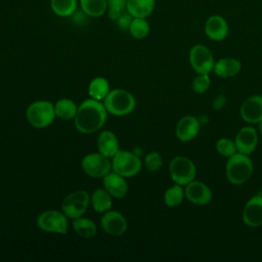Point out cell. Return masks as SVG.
Returning a JSON list of instances; mask_svg holds the SVG:
<instances>
[{"label": "cell", "mask_w": 262, "mask_h": 262, "mask_svg": "<svg viewBox=\"0 0 262 262\" xmlns=\"http://www.w3.org/2000/svg\"><path fill=\"white\" fill-rule=\"evenodd\" d=\"M107 111L100 100L89 98L79 106L75 116V127L83 134H90L99 130L106 121Z\"/></svg>", "instance_id": "obj_1"}, {"label": "cell", "mask_w": 262, "mask_h": 262, "mask_svg": "<svg viewBox=\"0 0 262 262\" xmlns=\"http://www.w3.org/2000/svg\"><path fill=\"white\" fill-rule=\"evenodd\" d=\"M225 173L228 181L232 184L239 185L248 181L253 173V163L249 155L236 152L229 157Z\"/></svg>", "instance_id": "obj_2"}, {"label": "cell", "mask_w": 262, "mask_h": 262, "mask_svg": "<svg viewBox=\"0 0 262 262\" xmlns=\"http://www.w3.org/2000/svg\"><path fill=\"white\" fill-rule=\"evenodd\" d=\"M103 104L111 115L126 116L135 108L136 101L129 91L113 89L103 99Z\"/></svg>", "instance_id": "obj_3"}, {"label": "cell", "mask_w": 262, "mask_h": 262, "mask_svg": "<svg viewBox=\"0 0 262 262\" xmlns=\"http://www.w3.org/2000/svg\"><path fill=\"white\" fill-rule=\"evenodd\" d=\"M55 117L54 105L48 100L35 101L26 111L27 121L35 128H45L51 125Z\"/></svg>", "instance_id": "obj_4"}, {"label": "cell", "mask_w": 262, "mask_h": 262, "mask_svg": "<svg viewBox=\"0 0 262 262\" xmlns=\"http://www.w3.org/2000/svg\"><path fill=\"white\" fill-rule=\"evenodd\" d=\"M141 161L133 152L119 149L112 158V170L123 177H132L141 170Z\"/></svg>", "instance_id": "obj_5"}, {"label": "cell", "mask_w": 262, "mask_h": 262, "mask_svg": "<svg viewBox=\"0 0 262 262\" xmlns=\"http://www.w3.org/2000/svg\"><path fill=\"white\" fill-rule=\"evenodd\" d=\"M169 172L172 180L176 184L186 185L194 180L196 168L190 159L183 156H177L170 162Z\"/></svg>", "instance_id": "obj_6"}, {"label": "cell", "mask_w": 262, "mask_h": 262, "mask_svg": "<svg viewBox=\"0 0 262 262\" xmlns=\"http://www.w3.org/2000/svg\"><path fill=\"white\" fill-rule=\"evenodd\" d=\"M38 227L48 233L66 234L68 232V217L66 214L56 210H47L37 217Z\"/></svg>", "instance_id": "obj_7"}, {"label": "cell", "mask_w": 262, "mask_h": 262, "mask_svg": "<svg viewBox=\"0 0 262 262\" xmlns=\"http://www.w3.org/2000/svg\"><path fill=\"white\" fill-rule=\"evenodd\" d=\"M90 203V196L87 191L80 189L68 194L62 203L61 210L68 218L76 219L84 215Z\"/></svg>", "instance_id": "obj_8"}, {"label": "cell", "mask_w": 262, "mask_h": 262, "mask_svg": "<svg viewBox=\"0 0 262 262\" xmlns=\"http://www.w3.org/2000/svg\"><path fill=\"white\" fill-rule=\"evenodd\" d=\"M83 171L90 177L103 178L111 172L112 162L110 158L98 152H91L86 155L81 162Z\"/></svg>", "instance_id": "obj_9"}, {"label": "cell", "mask_w": 262, "mask_h": 262, "mask_svg": "<svg viewBox=\"0 0 262 262\" xmlns=\"http://www.w3.org/2000/svg\"><path fill=\"white\" fill-rule=\"evenodd\" d=\"M189 62L198 74H209L214 68V57L204 45H194L189 52Z\"/></svg>", "instance_id": "obj_10"}, {"label": "cell", "mask_w": 262, "mask_h": 262, "mask_svg": "<svg viewBox=\"0 0 262 262\" xmlns=\"http://www.w3.org/2000/svg\"><path fill=\"white\" fill-rule=\"evenodd\" d=\"M102 229L114 236L123 234L127 229V221L125 217L118 211L108 210L104 212L100 219Z\"/></svg>", "instance_id": "obj_11"}, {"label": "cell", "mask_w": 262, "mask_h": 262, "mask_svg": "<svg viewBox=\"0 0 262 262\" xmlns=\"http://www.w3.org/2000/svg\"><path fill=\"white\" fill-rule=\"evenodd\" d=\"M185 198L195 205H207L212 201V191L204 182L192 180L185 185Z\"/></svg>", "instance_id": "obj_12"}, {"label": "cell", "mask_w": 262, "mask_h": 262, "mask_svg": "<svg viewBox=\"0 0 262 262\" xmlns=\"http://www.w3.org/2000/svg\"><path fill=\"white\" fill-rule=\"evenodd\" d=\"M243 221L251 227L262 225V194L252 196L246 204L243 211Z\"/></svg>", "instance_id": "obj_13"}, {"label": "cell", "mask_w": 262, "mask_h": 262, "mask_svg": "<svg viewBox=\"0 0 262 262\" xmlns=\"http://www.w3.org/2000/svg\"><path fill=\"white\" fill-rule=\"evenodd\" d=\"M241 116L250 124H259L262 121V96L253 95L247 98L241 106Z\"/></svg>", "instance_id": "obj_14"}, {"label": "cell", "mask_w": 262, "mask_h": 262, "mask_svg": "<svg viewBox=\"0 0 262 262\" xmlns=\"http://www.w3.org/2000/svg\"><path fill=\"white\" fill-rule=\"evenodd\" d=\"M257 142H258L257 132L253 127H250V126L242 128L236 134L234 139L237 152H241L244 155L252 154L257 146Z\"/></svg>", "instance_id": "obj_15"}, {"label": "cell", "mask_w": 262, "mask_h": 262, "mask_svg": "<svg viewBox=\"0 0 262 262\" xmlns=\"http://www.w3.org/2000/svg\"><path fill=\"white\" fill-rule=\"evenodd\" d=\"M200 126L201 123L199 119L193 116H184L178 121L176 125V136L180 141H190L198 135Z\"/></svg>", "instance_id": "obj_16"}, {"label": "cell", "mask_w": 262, "mask_h": 262, "mask_svg": "<svg viewBox=\"0 0 262 262\" xmlns=\"http://www.w3.org/2000/svg\"><path fill=\"white\" fill-rule=\"evenodd\" d=\"M103 188L116 199H123L128 192V184L125 177L116 172H110L103 177Z\"/></svg>", "instance_id": "obj_17"}, {"label": "cell", "mask_w": 262, "mask_h": 262, "mask_svg": "<svg viewBox=\"0 0 262 262\" xmlns=\"http://www.w3.org/2000/svg\"><path fill=\"white\" fill-rule=\"evenodd\" d=\"M205 32L210 39L214 41H221L227 36L228 25L222 16L212 15L206 21Z\"/></svg>", "instance_id": "obj_18"}, {"label": "cell", "mask_w": 262, "mask_h": 262, "mask_svg": "<svg viewBox=\"0 0 262 262\" xmlns=\"http://www.w3.org/2000/svg\"><path fill=\"white\" fill-rule=\"evenodd\" d=\"M97 148L100 154L113 158L120 149L117 136L108 130L100 132L97 139Z\"/></svg>", "instance_id": "obj_19"}, {"label": "cell", "mask_w": 262, "mask_h": 262, "mask_svg": "<svg viewBox=\"0 0 262 262\" xmlns=\"http://www.w3.org/2000/svg\"><path fill=\"white\" fill-rule=\"evenodd\" d=\"M241 61L233 57H225L214 63V73L221 78H229L237 75L241 71Z\"/></svg>", "instance_id": "obj_20"}, {"label": "cell", "mask_w": 262, "mask_h": 262, "mask_svg": "<svg viewBox=\"0 0 262 262\" xmlns=\"http://www.w3.org/2000/svg\"><path fill=\"white\" fill-rule=\"evenodd\" d=\"M155 0H127L126 10L133 17L146 18L155 8Z\"/></svg>", "instance_id": "obj_21"}, {"label": "cell", "mask_w": 262, "mask_h": 262, "mask_svg": "<svg viewBox=\"0 0 262 262\" xmlns=\"http://www.w3.org/2000/svg\"><path fill=\"white\" fill-rule=\"evenodd\" d=\"M111 196L112 195L104 188L95 189L90 196V203L92 205V208L98 213H104L111 210L113 203Z\"/></svg>", "instance_id": "obj_22"}, {"label": "cell", "mask_w": 262, "mask_h": 262, "mask_svg": "<svg viewBox=\"0 0 262 262\" xmlns=\"http://www.w3.org/2000/svg\"><path fill=\"white\" fill-rule=\"evenodd\" d=\"M73 229L83 238H91L97 233L95 223L91 219L84 218L82 216L73 219Z\"/></svg>", "instance_id": "obj_23"}, {"label": "cell", "mask_w": 262, "mask_h": 262, "mask_svg": "<svg viewBox=\"0 0 262 262\" xmlns=\"http://www.w3.org/2000/svg\"><path fill=\"white\" fill-rule=\"evenodd\" d=\"M110 91V84L107 80L102 77L94 78L88 86L89 96L96 100H103Z\"/></svg>", "instance_id": "obj_24"}, {"label": "cell", "mask_w": 262, "mask_h": 262, "mask_svg": "<svg viewBox=\"0 0 262 262\" xmlns=\"http://www.w3.org/2000/svg\"><path fill=\"white\" fill-rule=\"evenodd\" d=\"M54 111L56 117L62 120H71L75 118L78 111V106L72 99L61 98L55 102Z\"/></svg>", "instance_id": "obj_25"}, {"label": "cell", "mask_w": 262, "mask_h": 262, "mask_svg": "<svg viewBox=\"0 0 262 262\" xmlns=\"http://www.w3.org/2000/svg\"><path fill=\"white\" fill-rule=\"evenodd\" d=\"M80 5L91 17L101 16L107 10L106 0H80Z\"/></svg>", "instance_id": "obj_26"}, {"label": "cell", "mask_w": 262, "mask_h": 262, "mask_svg": "<svg viewBox=\"0 0 262 262\" xmlns=\"http://www.w3.org/2000/svg\"><path fill=\"white\" fill-rule=\"evenodd\" d=\"M52 11L59 16H71L77 9V0H50Z\"/></svg>", "instance_id": "obj_27"}, {"label": "cell", "mask_w": 262, "mask_h": 262, "mask_svg": "<svg viewBox=\"0 0 262 262\" xmlns=\"http://www.w3.org/2000/svg\"><path fill=\"white\" fill-rule=\"evenodd\" d=\"M184 196L185 194H184V189L182 188V185L175 183V185L169 187L165 191L164 202L168 207L173 208V207L179 206L182 203Z\"/></svg>", "instance_id": "obj_28"}, {"label": "cell", "mask_w": 262, "mask_h": 262, "mask_svg": "<svg viewBox=\"0 0 262 262\" xmlns=\"http://www.w3.org/2000/svg\"><path fill=\"white\" fill-rule=\"evenodd\" d=\"M129 33L135 39H143L149 33V25L145 20V18L141 17H134L129 28Z\"/></svg>", "instance_id": "obj_29"}, {"label": "cell", "mask_w": 262, "mask_h": 262, "mask_svg": "<svg viewBox=\"0 0 262 262\" xmlns=\"http://www.w3.org/2000/svg\"><path fill=\"white\" fill-rule=\"evenodd\" d=\"M216 149L221 156L226 157V158H229L237 152L234 141H232L231 139L226 138V137L220 138L216 142Z\"/></svg>", "instance_id": "obj_30"}, {"label": "cell", "mask_w": 262, "mask_h": 262, "mask_svg": "<svg viewBox=\"0 0 262 262\" xmlns=\"http://www.w3.org/2000/svg\"><path fill=\"white\" fill-rule=\"evenodd\" d=\"M108 17L116 20L124 11H126L127 0H106Z\"/></svg>", "instance_id": "obj_31"}, {"label": "cell", "mask_w": 262, "mask_h": 262, "mask_svg": "<svg viewBox=\"0 0 262 262\" xmlns=\"http://www.w3.org/2000/svg\"><path fill=\"white\" fill-rule=\"evenodd\" d=\"M211 84V79L208 74H199L192 81V90L198 94L205 93Z\"/></svg>", "instance_id": "obj_32"}, {"label": "cell", "mask_w": 262, "mask_h": 262, "mask_svg": "<svg viewBox=\"0 0 262 262\" xmlns=\"http://www.w3.org/2000/svg\"><path fill=\"white\" fill-rule=\"evenodd\" d=\"M162 156L157 151H151L144 158V166L150 172L158 171L162 167Z\"/></svg>", "instance_id": "obj_33"}, {"label": "cell", "mask_w": 262, "mask_h": 262, "mask_svg": "<svg viewBox=\"0 0 262 262\" xmlns=\"http://www.w3.org/2000/svg\"><path fill=\"white\" fill-rule=\"evenodd\" d=\"M133 18L134 17L126 10L115 21H116L118 28L121 29L122 31H126V30L129 31V28H130V25L132 23Z\"/></svg>", "instance_id": "obj_34"}, {"label": "cell", "mask_w": 262, "mask_h": 262, "mask_svg": "<svg viewBox=\"0 0 262 262\" xmlns=\"http://www.w3.org/2000/svg\"><path fill=\"white\" fill-rule=\"evenodd\" d=\"M89 15L82 9H76L72 14H71V18L72 20L76 24V25H84L87 19H88Z\"/></svg>", "instance_id": "obj_35"}, {"label": "cell", "mask_w": 262, "mask_h": 262, "mask_svg": "<svg viewBox=\"0 0 262 262\" xmlns=\"http://www.w3.org/2000/svg\"><path fill=\"white\" fill-rule=\"evenodd\" d=\"M225 102H226L225 96H224L223 94H218V95L214 98V100H213V102H212V107H213L214 110L219 111V110L223 108V106L225 105Z\"/></svg>", "instance_id": "obj_36"}, {"label": "cell", "mask_w": 262, "mask_h": 262, "mask_svg": "<svg viewBox=\"0 0 262 262\" xmlns=\"http://www.w3.org/2000/svg\"><path fill=\"white\" fill-rule=\"evenodd\" d=\"M259 130H260V133L262 135V121L259 123Z\"/></svg>", "instance_id": "obj_37"}, {"label": "cell", "mask_w": 262, "mask_h": 262, "mask_svg": "<svg viewBox=\"0 0 262 262\" xmlns=\"http://www.w3.org/2000/svg\"><path fill=\"white\" fill-rule=\"evenodd\" d=\"M261 194H262V188H261Z\"/></svg>", "instance_id": "obj_38"}]
</instances>
